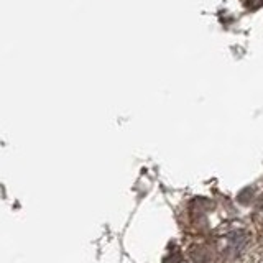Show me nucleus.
I'll return each mask as SVG.
<instances>
[{"instance_id":"obj_1","label":"nucleus","mask_w":263,"mask_h":263,"mask_svg":"<svg viewBox=\"0 0 263 263\" xmlns=\"http://www.w3.org/2000/svg\"><path fill=\"white\" fill-rule=\"evenodd\" d=\"M250 242V237L247 234V230H230V232L224 237V247L226 253L229 257H240V255L247 250Z\"/></svg>"},{"instance_id":"obj_2","label":"nucleus","mask_w":263,"mask_h":263,"mask_svg":"<svg viewBox=\"0 0 263 263\" xmlns=\"http://www.w3.org/2000/svg\"><path fill=\"white\" fill-rule=\"evenodd\" d=\"M255 220H257L258 227L263 229V197H261L258 205H257V211H255Z\"/></svg>"},{"instance_id":"obj_3","label":"nucleus","mask_w":263,"mask_h":263,"mask_svg":"<svg viewBox=\"0 0 263 263\" xmlns=\"http://www.w3.org/2000/svg\"><path fill=\"white\" fill-rule=\"evenodd\" d=\"M243 5L250 10H255V8L263 7V0H243Z\"/></svg>"}]
</instances>
